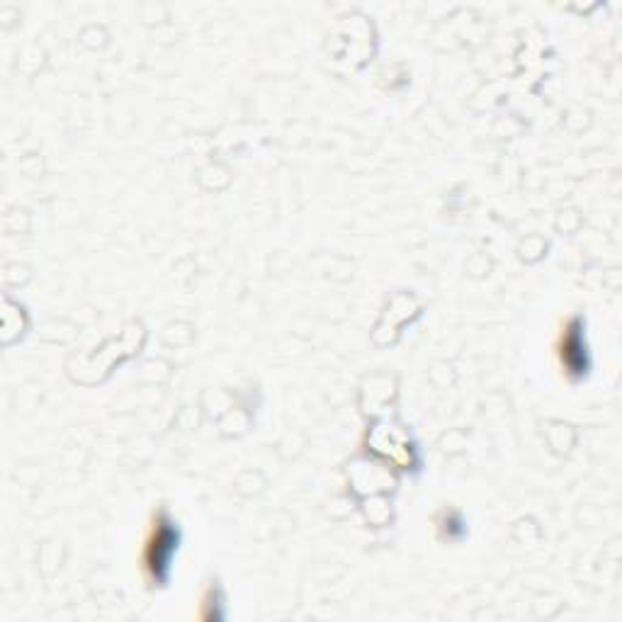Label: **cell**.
<instances>
[{"label":"cell","instance_id":"obj_2","mask_svg":"<svg viewBox=\"0 0 622 622\" xmlns=\"http://www.w3.org/2000/svg\"><path fill=\"white\" fill-rule=\"evenodd\" d=\"M559 360H562V367L571 380H579L589 372V353L579 319H571L562 339H559Z\"/></svg>","mask_w":622,"mask_h":622},{"label":"cell","instance_id":"obj_1","mask_svg":"<svg viewBox=\"0 0 622 622\" xmlns=\"http://www.w3.org/2000/svg\"><path fill=\"white\" fill-rule=\"evenodd\" d=\"M178 542H180V530L176 526V520H173L166 511H160L154 518L152 532H148L144 547V569L148 571V579L156 583H164L168 579L173 554L178 552Z\"/></svg>","mask_w":622,"mask_h":622}]
</instances>
